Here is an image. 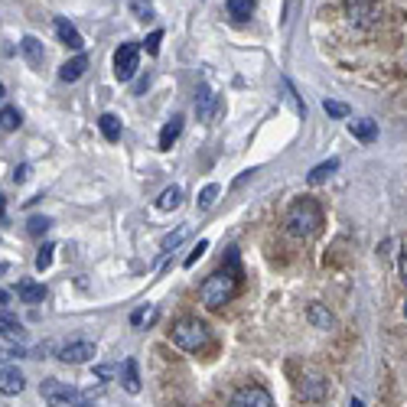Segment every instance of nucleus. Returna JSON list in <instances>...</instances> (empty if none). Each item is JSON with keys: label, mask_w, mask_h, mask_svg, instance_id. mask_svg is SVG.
<instances>
[{"label": "nucleus", "mask_w": 407, "mask_h": 407, "mask_svg": "<svg viewBox=\"0 0 407 407\" xmlns=\"http://www.w3.org/2000/svg\"><path fill=\"white\" fill-rule=\"evenodd\" d=\"M320 225H323V212L313 199H300L287 208V232L294 238H310V235L320 232Z\"/></svg>", "instance_id": "obj_1"}, {"label": "nucleus", "mask_w": 407, "mask_h": 407, "mask_svg": "<svg viewBox=\"0 0 407 407\" xmlns=\"http://www.w3.org/2000/svg\"><path fill=\"white\" fill-rule=\"evenodd\" d=\"M235 290H238V271L228 267V271H216L212 277H206V284L199 287V296H202V303L216 310V306L232 300Z\"/></svg>", "instance_id": "obj_2"}, {"label": "nucleus", "mask_w": 407, "mask_h": 407, "mask_svg": "<svg viewBox=\"0 0 407 407\" xmlns=\"http://www.w3.org/2000/svg\"><path fill=\"white\" fill-rule=\"evenodd\" d=\"M173 342L179 345V349H186V352H199L202 345L208 342V326L202 320H179L173 326Z\"/></svg>", "instance_id": "obj_3"}, {"label": "nucleus", "mask_w": 407, "mask_h": 407, "mask_svg": "<svg viewBox=\"0 0 407 407\" xmlns=\"http://www.w3.org/2000/svg\"><path fill=\"white\" fill-rule=\"evenodd\" d=\"M137 65H140V46L137 43H121L118 52H114V75L121 82H130L137 75Z\"/></svg>", "instance_id": "obj_4"}, {"label": "nucleus", "mask_w": 407, "mask_h": 407, "mask_svg": "<svg viewBox=\"0 0 407 407\" xmlns=\"http://www.w3.org/2000/svg\"><path fill=\"white\" fill-rule=\"evenodd\" d=\"M40 391H43V401H46L49 407H75V404H79V398H82L72 384L52 381V378H49V381H43Z\"/></svg>", "instance_id": "obj_5"}, {"label": "nucleus", "mask_w": 407, "mask_h": 407, "mask_svg": "<svg viewBox=\"0 0 407 407\" xmlns=\"http://www.w3.org/2000/svg\"><path fill=\"white\" fill-rule=\"evenodd\" d=\"M345 10L359 26H372L378 20V0H345Z\"/></svg>", "instance_id": "obj_6"}, {"label": "nucleus", "mask_w": 407, "mask_h": 407, "mask_svg": "<svg viewBox=\"0 0 407 407\" xmlns=\"http://www.w3.org/2000/svg\"><path fill=\"white\" fill-rule=\"evenodd\" d=\"M59 359L69 362V365H82V362H91L95 359V342L88 339H79V342H69L59 349Z\"/></svg>", "instance_id": "obj_7"}, {"label": "nucleus", "mask_w": 407, "mask_h": 407, "mask_svg": "<svg viewBox=\"0 0 407 407\" xmlns=\"http://www.w3.org/2000/svg\"><path fill=\"white\" fill-rule=\"evenodd\" d=\"M228 407H274V398L264 391V388L251 384V388H241V391L232 398V404H228Z\"/></svg>", "instance_id": "obj_8"}, {"label": "nucleus", "mask_w": 407, "mask_h": 407, "mask_svg": "<svg viewBox=\"0 0 407 407\" xmlns=\"http://www.w3.org/2000/svg\"><path fill=\"white\" fill-rule=\"evenodd\" d=\"M216 111H218V95L208 85H202L199 98H196V114H199V121H212Z\"/></svg>", "instance_id": "obj_9"}, {"label": "nucleus", "mask_w": 407, "mask_h": 407, "mask_svg": "<svg viewBox=\"0 0 407 407\" xmlns=\"http://www.w3.org/2000/svg\"><path fill=\"white\" fill-rule=\"evenodd\" d=\"M56 36H59V43H65L69 49H82V46H85V40H82V33L75 30V26L69 23L65 16H59V20H56Z\"/></svg>", "instance_id": "obj_10"}, {"label": "nucleus", "mask_w": 407, "mask_h": 407, "mask_svg": "<svg viewBox=\"0 0 407 407\" xmlns=\"http://www.w3.org/2000/svg\"><path fill=\"white\" fill-rule=\"evenodd\" d=\"M23 384H26V378L16 372V368H0V394H20L23 391Z\"/></svg>", "instance_id": "obj_11"}, {"label": "nucleus", "mask_w": 407, "mask_h": 407, "mask_svg": "<svg viewBox=\"0 0 407 407\" xmlns=\"http://www.w3.org/2000/svg\"><path fill=\"white\" fill-rule=\"evenodd\" d=\"M16 296H20L23 303L36 306L46 300V287H43V284H33V280H20V284H16Z\"/></svg>", "instance_id": "obj_12"}, {"label": "nucleus", "mask_w": 407, "mask_h": 407, "mask_svg": "<svg viewBox=\"0 0 407 407\" xmlns=\"http://www.w3.org/2000/svg\"><path fill=\"white\" fill-rule=\"evenodd\" d=\"M85 69H88V56H75L59 69V79L62 82H79L82 75H85Z\"/></svg>", "instance_id": "obj_13"}, {"label": "nucleus", "mask_w": 407, "mask_h": 407, "mask_svg": "<svg viewBox=\"0 0 407 407\" xmlns=\"http://www.w3.org/2000/svg\"><path fill=\"white\" fill-rule=\"evenodd\" d=\"M179 134H183V118L176 114V118H169L167 124H163V130H160V150H169Z\"/></svg>", "instance_id": "obj_14"}, {"label": "nucleus", "mask_w": 407, "mask_h": 407, "mask_svg": "<svg viewBox=\"0 0 407 407\" xmlns=\"http://www.w3.org/2000/svg\"><path fill=\"white\" fill-rule=\"evenodd\" d=\"M20 49H23V56L30 65H43V59H46V52H43V43L36 40V36H23L20 40Z\"/></svg>", "instance_id": "obj_15"}, {"label": "nucleus", "mask_w": 407, "mask_h": 407, "mask_svg": "<svg viewBox=\"0 0 407 407\" xmlns=\"http://www.w3.org/2000/svg\"><path fill=\"white\" fill-rule=\"evenodd\" d=\"M326 388H329V384L323 381L320 375H310V378H303V384H300V394H303L306 401H323Z\"/></svg>", "instance_id": "obj_16"}, {"label": "nucleus", "mask_w": 407, "mask_h": 407, "mask_svg": "<svg viewBox=\"0 0 407 407\" xmlns=\"http://www.w3.org/2000/svg\"><path fill=\"white\" fill-rule=\"evenodd\" d=\"M349 130H352L355 140H365V144H372V140L378 137V124H375V121H352Z\"/></svg>", "instance_id": "obj_17"}, {"label": "nucleus", "mask_w": 407, "mask_h": 407, "mask_svg": "<svg viewBox=\"0 0 407 407\" xmlns=\"http://www.w3.org/2000/svg\"><path fill=\"white\" fill-rule=\"evenodd\" d=\"M306 316H310V323H313V326H316V329H329V326H333V313H329L326 310V306H323V303H310V310H306Z\"/></svg>", "instance_id": "obj_18"}, {"label": "nucleus", "mask_w": 407, "mask_h": 407, "mask_svg": "<svg viewBox=\"0 0 407 407\" xmlns=\"http://www.w3.org/2000/svg\"><path fill=\"white\" fill-rule=\"evenodd\" d=\"M121 372H124V391H130V394H137L140 391V375H137V362L134 359H128L124 365H121Z\"/></svg>", "instance_id": "obj_19"}, {"label": "nucleus", "mask_w": 407, "mask_h": 407, "mask_svg": "<svg viewBox=\"0 0 407 407\" xmlns=\"http://www.w3.org/2000/svg\"><path fill=\"white\" fill-rule=\"evenodd\" d=\"M179 202H183V189H179V186H169V189L160 192L157 208H160V212H169V208H179Z\"/></svg>", "instance_id": "obj_20"}, {"label": "nucleus", "mask_w": 407, "mask_h": 407, "mask_svg": "<svg viewBox=\"0 0 407 407\" xmlns=\"http://www.w3.org/2000/svg\"><path fill=\"white\" fill-rule=\"evenodd\" d=\"M98 128H101L104 140H118L121 137V118L118 114H101V118H98Z\"/></svg>", "instance_id": "obj_21"}, {"label": "nucleus", "mask_w": 407, "mask_h": 407, "mask_svg": "<svg viewBox=\"0 0 407 407\" xmlns=\"http://www.w3.org/2000/svg\"><path fill=\"white\" fill-rule=\"evenodd\" d=\"M20 335H23V326L16 323V316L0 313V339H20Z\"/></svg>", "instance_id": "obj_22"}, {"label": "nucleus", "mask_w": 407, "mask_h": 407, "mask_svg": "<svg viewBox=\"0 0 407 407\" xmlns=\"http://www.w3.org/2000/svg\"><path fill=\"white\" fill-rule=\"evenodd\" d=\"M225 7L235 20H247V16L255 13V0H225Z\"/></svg>", "instance_id": "obj_23"}, {"label": "nucleus", "mask_w": 407, "mask_h": 407, "mask_svg": "<svg viewBox=\"0 0 407 407\" xmlns=\"http://www.w3.org/2000/svg\"><path fill=\"white\" fill-rule=\"evenodd\" d=\"M20 124H23V114L16 111V108H4V111H0V128L4 130H16Z\"/></svg>", "instance_id": "obj_24"}, {"label": "nucleus", "mask_w": 407, "mask_h": 407, "mask_svg": "<svg viewBox=\"0 0 407 407\" xmlns=\"http://www.w3.org/2000/svg\"><path fill=\"white\" fill-rule=\"evenodd\" d=\"M216 199H218V186H216V183H208L206 189L199 192V202H196V208H199V212H206V208L216 206Z\"/></svg>", "instance_id": "obj_25"}, {"label": "nucleus", "mask_w": 407, "mask_h": 407, "mask_svg": "<svg viewBox=\"0 0 407 407\" xmlns=\"http://www.w3.org/2000/svg\"><path fill=\"white\" fill-rule=\"evenodd\" d=\"M339 169V160H329V163H320V167H313L310 173V183H323V179H329V176Z\"/></svg>", "instance_id": "obj_26"}, {"label": "nucleus", "mask_w": 407, "mask_h": 407, "mask_svg": "<svg viewBox=\"0 0 407 407\" xmlns=\"http://www.w3.org/2000/svg\"><path fill=\"white\" fill-rule=\"evenodd\" d=\"M160 43H163V33H160V30H153L150 36H147L144 49H147V52H150V56H157V52H160Z\"/></svg>", "instance_id": "obj_27"}, {"label": "nucleus", "mask_w": 407, "mask_h": 407, "mask_svg": "<svg viewBox=\"0 0 407 407\" xmlns=\"http://www.w3.org/2000/svg\"><path fill=\"white\" fill-rule=\"evenodd\" d=\"M52 251H56L52 245H43V251L36 255V267H40V271H46L49 264H52Z\"/></svg>", "instance_id": "obj_28"}, {"label": "nucleus", "mask_w": 407, "mask_h": 407, "mask_svg": "<svg viewBox=\"0 0 407 407\" xmlns=\"http://www.w3.org/2000/svg\"><path fill=\"white\" fill-rule=\"evenodd\" d=\"M206 251H208V241H206V238H202V241H199V245H196V247H192V251H189V257H186V261H183V264H186V267H192V264L199 261V257H202V255H206Z\"/></svg>", "instance_id": "obj_29"}, {"label": "nucleus", "mask_w": 407, "mask_h": 407, "mask_svg": "<svg viewBox=\"0 0 407 407\" xmlns=\"http://www.w3.org/2000/svg\"><path fill=\"white\" fill-rule=\"evenodd\" d=\"M186 232H189V228H186V225H183V228H176L173 235H167V238H163V251H169V247H176V245H179V241L186 238Z\"/></svg>", "instance_id": "obj_30"}, {"label": "nucleus", "mask_w": 407, "mask_h": 407, "mask_svg": "<svg viewBox=\"0 0 407 407\" xmlns=\"http://www.w3.org/2000/svg\"><path fill=\"white\" fill-rule=\"evenodd\" d=\"M153 320H157V310H153V306H150V310H137L134 316H130L134 326H140V323H153Z\"/></svg>", "instance_id": "obj_31"}, {"label": "nucleus", "mask_w": 407, "mask_h": 407, "mask_svg": "<svg viewBox=\"0 0 407 407\" xmlns=\"http://www.w3.org/2000/svg\"><path fill=\"white\" fill-rule=\"evenodd\" d=\"M323 108H326V114H333V118H345V114H349V108H345L342 101H326Z\"/></svg>", "instance_id": "obj_32"}, {"label": "nucleus", "mask_w": 407, "mask_h": 407, "mask_svg": "<svg viewBox=\"0 0 407 407\" xmlns=\"http://www.w3.org/2000/svg\"><path fill=\"white\" fill-rule=\"evenodd\" d=\"M49 218H30V235H43V232H49Z\"/></svg>", "instance_id": "obj_33"}, {"label": "nucleus", "mask_w": 407, "mask_h": 407, "mask_svg": "<svg viewBox=\"0 0 407 407\" xmlns=\"http://www.w3.org/2000/svg\"><path fill=\"white\" fill-rule=\"evenodd\" d=\"M30 173H33L30 163H23V167H16V169H13V183H26V179H30Z\"/></svg>", "instance_id": "obj_34"}, {"label": "nucleus", "mask_w": 407, "mask_h": 407, "mask_svg": "<svg viewBox=\"0 0 407 407\" xmlns=\"http://www.w3.org/2000/svg\"><path fill=\"white\" fill-rule=\"evenodd\" d=\"M26 355V349H20V345H16V349H0V359L7 362V359H23Z\"/></svg>", "instance_id": "obj_35"}, {"label": "nucleus", "mask_w": 407, "mask_h": 407, "mask_svg": "<svg viewBox=\"0 0 407 407\" xmlns=\"http://www.w3.org/2000/svg\"><path fill=\"white\" fill-rule=\"evenodd\" d=\"M401 277H404V284H407V257L401 261Z\"/></svg>", "instance_id": "obj_36"}, {"label": "nucleus", "mask_w": 407, "mask_h": 407, "mask_svg": "<svg viewBox=\"0 0 407 407\" xmlns=\"http://www.w3.org/2000/svg\"><path fill=\"white\" fill-rule=\"evenodd\" d=\"M75 407H95V404H91V401H85V398H79V404H75Z\"/></svg>", "instance_id": "obj_37"}, {"label": "nucleus", "mask_w": 407, "mask_h": 407, "mask_svg": "<svg viewBox=\"0 0 407 407\" xmlns=\"http://www.w3.org/2000/svg\"><path fill=\"white\" fill-rule=\"evenodd\" d=\"M7 300H10V294L7 290H0V303H7Z\"/></svg>", "instance_id": "obj_38"}, {"label": "nucleus", "mask_w": 407, "mask_h": 407, "mask_svg": "<svg viewBox=\"0 0 407 407\" xmlns=\"http://www.w3.org/2000/svg\"><path fill=\"white\" fill-rule=\"evenodd\" d=\"M4 95H7V88H4V85H0V101H4Z\"/></svg>", "instance_id": "obj_39"}, {"label": "nucleus", "mask_w": 407, "mask_h": 407, "mask_svg": "<svg viewBox=\"0 0 407 407\" xmlns=\"http://www.w3.org/2000/svg\"><path fill=\"white\" fill-rule=\"evenodd\" d=\"M0 218H4V196H0Z\"/></svg>", "instance_id": "obj_40"}, {"label": "nucleus", "mask_w": 407, "mask_h": 407, "mask_svg": "<svg viewBox=\"0 0 407 407\" xmlns=\"http://www.w3.org/2000/svg\"><path fill=\"white\" fill-rule=\"evenodd\" d=\"M404 313H407V303H404Z\"/></svg>", "instance_id": "obj_41"}]
</instances>
